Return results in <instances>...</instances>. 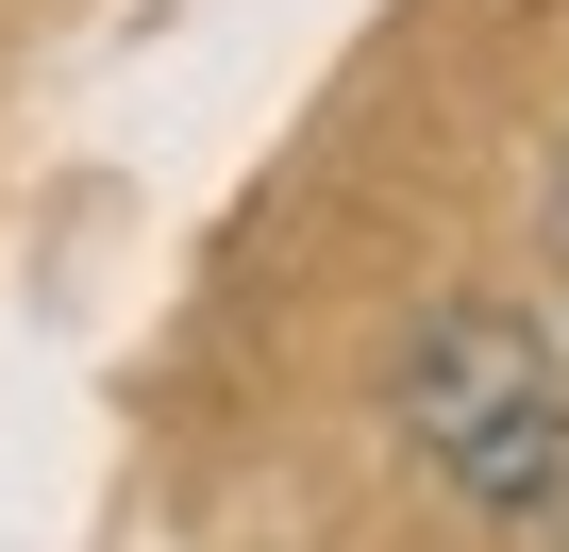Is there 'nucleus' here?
Masks as SVG:
<instances>
[{"label":"nucleus","mask_w":569,"mask_h":552,"mask_svg":"<svg viewBox=\"0 0 569 552\" xmlns=\"http://www.w3.org/2000/svg\"><path fill=\"white\" fill-rule=\"evenodd\" d=\"M386 435L419 452L436 502H469V519H502V535L552 519V502H569V352H552V319H519V302H486V285L419 302L402 352H386Z\"/></svg>","instance_id":"f257e3e1"},{"label":"nucleus","mask_w":569,"mask_h":552,"mask_svg":"<svg viewBox=\"0 0 569 552\" xmlns=\"http://www.w3.org/2000/svg\"><path fill=\"white\" fill-rule=\"evenodd\" d=\"M552 268H569V151H552Z\"/></svg>","instance_id":"f03ea898"}]
</instances>
